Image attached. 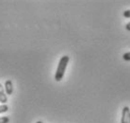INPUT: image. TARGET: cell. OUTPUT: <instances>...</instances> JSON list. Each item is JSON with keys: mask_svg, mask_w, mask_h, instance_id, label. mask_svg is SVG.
I'll return each instance as SVG.
<instances>
[{"mask_svg": "<svg viewBox=\"0 0 130 123\" xmlns=\"http://www.w3.org/2000/svg\"><path fill=\"white\" fill-rule=\"evenodd\" d=\"M10 121V118L8 117H0V123H8Z\"/></svg>", "mask_w": 130, "mask_h": 123, "instance_id": "obj_6", "label": "cell"}, {"mask_svg": "<svg viewBox=\"0 0 130 123\" xmlns=\"http://www.w3.org/2000/svg\"><path fill=\"white\" fill-rule=\"evenodd\" d=\"M128 123H130V115H129V120H128Z\"/></svg>", "mask_w": 130, "mask_h": 123, "instance_id": "obj_10", "label": "cell"}, {"mask_svg": "<svg viewBox=\"0 0 130 123\" xmlns=\"http://www.w3.org/2000/svg\"><path fill=\"white\" fill-rule=\"evenodd\" d=\"M123 59L124 61H130V52H126L123 55Z\"/></svg>", "mask_w": 130, "mask_h": 123, "instance_id": "obj_7", "label": "cell"}, {"mask_svg": "<svg viewBox=\"0 0 130 123\" xmlns=\"http://www.w3.org/2000/svg\"><path fill=\"white\" fill-rule=\"evenodd\" d=\"M69 61H70V57L67 55H65L60 58L55 74V80L57 81H60L63 79V76H64L65 70L67 68V65H68Z\"/></svg>", "mask_w": 130, "mask_h": 123, "instance_id": "obj_1", "label": "cell"}, {"mask_svg": "<svg viewBox=\"0 0 130 123\" xmlns=\"http://www.w3.org/2000/svg\"><path fill=\"white\" fill-rule=\"evenodd\" d=\"M37 123H42V121H38Z\"/></svg>", "mask_w": 130, "mask_h": 123, "instance_id": "obj_11", "label": "cell"}, {"mask_svg": "<svg viewBox=\"0 0 130 123\" xmlns=\"http://www.w3.org/2000/svg\"><path fill=\"white\" fill-rule=\"evenodd\" d=\"M8 110H9V107H8L7 104H1L0 105V114L6 113Z\"/></svg>", "mask_w": 130, "mask_h": 123, "instance_id": "obj_5", "label": "cell"}, {"mask_svg": "<svg viewBox=\"0 0 130 123\" xmlns=\"http://www.w3.org/2000/svg\"><path fill=\"white\" fill-rule=\"evenodd\" d=\"M125 29H126L127 30H129V31H130V22L126 24V26H125Z\"/></svg>", "mask_w": 130, "mask_h": 123, "instance_id": "obj_9", "label": "cell"}, {"mask_svg": "<svg viewBox=\"0 0 130 123\" xmlns=\"http://www.w3.org/2000/svg\"><path fill=\"white\" fill-rule=\"evenodd\" d=\"M124 17L125 18H130V10H127L124 11Z\"/></svg>", "mask_w": 130, "mask_h": 123, "instance_id": "obj_8", "label": "cell"}, {"mask_svg": "<svg viewBox=\"0 0 130 123\" xmlns=\"http://www.w3.org/2000/svg\"><path fill=\"white\" fill-rule=\"evenodd\" d=\"M8 101V97L5 93V88L2 84H0V102L2 104H6Z\"/></svg>", "mask_w": 130, "mask_h": 123, "instance_id": "obj_3", "label": "cell"}, {"mask_svg": "<svg viewBox=\"0 0 130 123\" xmlns=\"http://www.w3.org/2000/svg\"><path fill=\"white\" fill-rule=\"evenodd\" d=\"M129 115H130V109L129 107H124L123 108V113H122V118H121V123H128L129 120Z\"/></svg>", "mask_w": 130, "mask_h": 123, "instance_id": "obj_2", "label": "cell"}, {"mask_svg": "<svg viewBox=\"0 0 130 123\" xmlns=\"http://www.w3.org/2000/svg\"><path fill=\"white\" fill-rule=\"evenodd\" d=\"M5 91H6L7 95H11L13 93V85H12V81L10 80H8L5 82Z\"/></svg>", "mask_w": 130, "mask_h": 123, "instance_id": "obj_4", "label": "cell"}]
</instances>
